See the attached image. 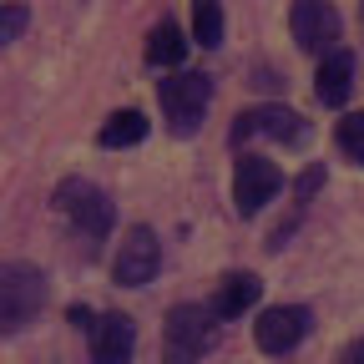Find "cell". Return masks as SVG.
Segmentation results:
<instances>
[{"label": "cell", "instance_id": "277c9868", "mask_svg": "<svg viewBox=\"0 0 364 364\" xmlns=\"http://www.w3.org/2000/svg\"><path fill=\"white\" fill-rule=\"evenodd\" d=\"M157 102H162V117L177 136H193L203 127V112L213 102V81L198 76V71H182V76H167L157 81Z\"/></svg>", "mask_w": 364, "mask_h": 364}, {"label": "cell", "instance_id": "5b68a950", "mask_svg": "<svg viewBox=\"0 0 364 364\" xmlns=\"http://www.w3.org/2000/svg\"><path fill=\"white\" fill-rule=\"evenodd\" d=\"M157 268H162V243H157V233H152V228H127V238H122V248H117V263H112L117 284H122V289H142V284L157 279Z\"/></svg>", "mask_w": 364, "mask_h": 364}, {"label": "cell", "instance_id": "8fae6325", "mask_svg": "<svg viewBox=\"0 0 364 364\" xmlns=\"http://www.w3.org/2000/svg\"><path fill=\"white\" fill-rule=\"evenodd\" d=\"M349 86H354V56L334 46V51L324 56V66H318V76H314V91H318V102H324V107H344L349 102Z\"/></svg>", "mask_w": 364, "mask_h": 364}, {"label": "cell", "instance_id": "7a4b0ae2", "mask_svg": "<svg viewBox=\"0 0 364 364\" xmlns=\"http://www.w3.org/2000/svg\"><path fill=\"white\" fill-rule=\"evenodd\" d=\"M46 273L36 263H0V334H21L46 309Z\"/></svg>", "mask_w": 364, "mask_h": 364}, {"label": "cell", "instance_id": "6da1fadb", "mask_svg": "<svg viewBox=\"0 0 364 364\" xmlns=\"http://www.w3.org/2000/svg\"><path fill=\"white\" fill-rule=\"evenodd\" d=\"M56 208L76 228V238L86 243V253H97L107 243V233H112V223H117L112 198L97 188V182H86V177H66L61 182V188H56Z\"/></svg>", "mask_w": 364, "mask_h": 364}, {"label": "cell", "instance_id": "7c38bea8", "mask_svg": "<svg viewBox=\"0 0 364 364\" xmlns=\"http://www.w3.org/2000/svg\"><path fill=\"white\" fill-rule=\"evenodd\" d=\"M263 284L253 279V273H228V279L218 284V299H213V314L218 318H243L253 304H258Z\"/></svg>", "mask_w": 364, "mask_h": 364}, {"label": "cell", "instance_id": "3957f363", "mask_svg": "<svg viewBox=\"0 0 364 364\" xmlns=\"http://www.w3.org/2000/svg\"><path fill=\"white\" fill-rule=\"evenodd\" d=\"M213 318L218 314L203 309V304H177L167 314V329H162V364H198L218 339Z\"/></svg>", "mask_w": 364, "mask_h": 364}, {"label": "cell", "instance_id": "ba28073f", "mask_svg": "<svg viewBox=\"0 0 364 364\" xmlns=\"http://www.w3.org/2000/svg\"><path fill=\"white\" fill-rule=\"evenodd\" d=\"M294 41L314 56H329L334 41H339V11L329 0H294Z\"/></svg>", "mask_w": 364, "mask_h": 364}, {"label": "cell", "instance_id": "9c48e42d", "mask_svg": "<svg viewBox=\"0 0 364 364\" xmlns=\"http://www.w3.org/2000/svg\"><path fill=\"white\" fill-rule=\"evenodd\" d=\"M284 188V172L273 167L268 157H243L238 162V177H233V203H238V213L243 218H253L273 193Z\"/></svg>", "mask_w": 364, "mask_h": 364}, {"label": "cell", "instance_id": "8992f818", "mask_svg": "<svg viewBox=\"0 0 364 364\" xmlns=\"http://www.w3.org/2000/svg\"><path fill=\"white\" fill-rule=\"evenodd\" d=\"M253 136H273V142H304L309 127H304V117L289 112V107H253V112H243V117L233 122L228 142L243 147V142H253Z\"/></svg>", "mask_w": 364, "mask_h": 364}, {"label": "cell", "instance_id": "e0dca14e", "mask_svg": "<svg viewBox=\"0 0 364 364\" xmlns=\"http://www.w3.org/2000/svg\"><path fill=\"white\" fill-rule=\"evenodd\" d=\"M31 26V11L21 6V0H11V6H0V46H11L21 31Z\"/></svg>", "mask_w": 364, "mask_h": 364}, {"label": "cell", "instance_id": "5bb4252c", "mask_svg": "<svg viewBox=\"0 0 364 364\" xmlns=\"http://www.w3.org/2000/svg\"><path fill=\"white\" fill-rule=\"evenodd\" d=\"M182 51H188L182 31H177L172 21H162V26L152 31V41H147V61H152V66H177V61H182Z\"/></svg>", "mask_w": 364, "mask_h": 364}, {"label": "cell", "instance_id": "4fadbf2b", "mask_svg": "<svg viewBox=\"0 0 364 364\" xmlns=\"http://www.w3.org/2000/svg\"><path fill=\"white\" fill-rule=\"evenodd\" d=\"M142 136H147V117H142V112H117V117H107V127L97 132V142L117 152V147H136Z\"/></svg>", "mask_w": 364, "mask_h": 364}, {"label": "cell", "instance_id": "2e32d148", "mask_svg": "<svg viewBox=\"0 0 364 364\" xmlns=\"http://www.w3.org/2000/svg\"><path fill=\"white\" fill-rule=\"evenodd\" d=\"M339 152L364 167V112H349V117L339 122Z\"/></svg>", "mask_w": 364, "mask_h": 364}, {"label": "cell", "instance_id": "ac0fdd59", "mask_svg": "<svg viewBox=\"0 0 364 364\" xmlns=\"http://www.w3.org/2000/svg\"><path fill=\"white\" fill-rule=\"evenodd\" d=\"M66 318H71L76 329H86V334H91V324H97V318H91V309H86V304H71V309H66Z\"/></svg>", "mask_w": 364, "mask_h": 364}, {"label": "cell", "instance_id": "d6986e66", "mask_svg": "<svg viewBox=\"0 0 364 364\" xmlns=\"http://www.w3.org/2000/svg\"><path fill=\"white\" fill-rule=\"evenodd\" d=\"M339 364H364V339H354V344L339 354Z\"/></svg>", "mask_w": 364, "mask_h": 364}, {"label": "cell", "instance_id": "9a60e30c", "mask_svg": "<svg viewBox=\"0 0 364 364\" xmlns=\"http://www.w3.org/2000/svg\"><path fill=\"white\" fill-rule=\"evenodd\" d=\"M193 36H198L203 51L223 46V6L218 0H193Z\"/></svg>", "mask_w": 364, "mask_h": 364}, {"label": "cell", "instance_id": "ffe728a7", "mask_svg": "<svg viewBox=\"0 0 364 364\" xmlns=\"http://www.w3.org/2000/svg\"><path fill=\"white\" fill-rule=\"evenodd\" d=\"M359 16H364V0H359Z\"/></svg>", "mask_w": 364, "mask_h": 364}, {"label": "cell", "instance_id": "30bf717a", "mask_svg": "<svg viewBox=\"0 0 364 364\" xmlns=\"http://www.w3.org/2000/svg\"><path fill=\"white\" fill-rule=\"evenodd\" d=\"M136 349V324L127 314H102L91 324V364H127Z\"/></svg>", "mask_w": 364, "mask_h": 364}, {"label": "cell", "instance_id": "52a82bcc", "mask_svg": "<svg viewBox=\"0 0 364 364\" xmlns=\"http://www.w3.org/2000/svg\"><path fill=\"white\" fill-rule=\"evenodd\" d=\"M309 324H314V314L304 304H279V309H268L258 324H253V334H258V349L263 354H289V349L304 344Z\"/></svg>", "mask_w": 364, "mask_h": 364}]
</instances>
